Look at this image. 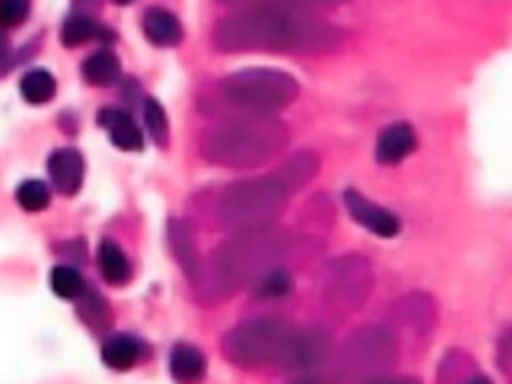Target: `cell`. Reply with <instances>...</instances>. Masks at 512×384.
<instances>
[{"instance_id":"31","label":"cell","mask_w":512,"mask_h":384,"mask_svg":"<svg viewBox=\"0 0 512 384\" xmlns=\"http://www.w3.org/2000/svg\"><path fill=\"white\" fill-rule=\"evenodd\" d=\"M30 12V0H0V26H20Z\"/></svg>"},{"instance_id":"28","label":"cell","mask_w":512,"mask_h":384,"mask_svg":"<svg viewBox=\"0 0 512 384\" xmlns=\"http://www.w3.org/2000/svg\"><path fill=\"white\" fill-rule=\"evenodd\" d=\"M142 116H144V124H146V130H148L150 138L158 146H166L168 138H170V126H168V118H166V112H164L162 104L154 98H146L144 108H142Z\"/></svg>"},{"instance_id":"25","label":"cell","mask_w":512,"mask_h":384,"mask_svg":"<svg viewBox=\"0 0 512 384\" xmlns=\"http://www.w3.org/2000/svg\"><path fill=\"white\" fill-rule=\"evenodd\" d=\"M20 92L30 104H46L56 94V80L48 70L34 68L22 76Z\"/></svg>"},{"instance_id":"23","label":"cell","mask_w":512,"mask_h":384,"mask_svg":"<svg viewBox=\"0 0 512 384\" xmlns=\"http://www.w3.org/2000/svg\"><path fill=\"white\" fill-rule=\"evenodd\" d=\"M78 300V306H76V312L80 316V320L96 334H102L108 330L110 322H112V316H110V308L106 304V300L98 294V292H92L88 288H84V292L76 298Z\"/></svg>"},{"instance_id":"21","label":"cell","mask_w":512,"mask_h":384,"mask_svg":"<svg viewBox=\"0 0 512 384\" xmlns=\"http://www.w3.org/2000/svg\"><path fill=\"white\" fill-rule=\"evenodd\" d=\"M98 264H100V272H102V276L108 284L122 286L132 276V266H130L124 250L112 240H102L100 242Z\"/></svg>"},{"instance_id":"4","label":"cell","mask_w":512,"mask_h":384,"mask_svg":"<svg viewBox=\"0 0 512 384\" xmlns=\"http://www.w3.org/2000/svg\"><path fill=\"white\" fill-rule=\"evenodd\" d=\"M294 192L276 172L228 184L216 202L218 224L228 232L274 226Z\"/></svg>"},{"instance_id":"14","label":"cell","mask_w":512,"mask_h":384,"mask_svg":"<svg viewBox=\"0 0 512 384\" xmlns=\"http://www.w3.org/2000/svg\"><path fill=\"white\" fill-rule=\"evenodd\" d=\"M168 244H170V250H172L178 266L182 268V272L186 274L190 284H194L200 276L202 258H200L198 248H196L194 232H192V228L186 220H170V224H168Z\"/></svg>"},{"instance_id":"26","label":"cell","mask_w":512,"mask_h":384,"mask_svg":"<svg viewBox=\"0 0 512 384\" xmlns=\"http://www.w3.org/2000/svg\"><path fill=\"white\" fill-rule=\"evenodd\" d=\"M98 34V24H94L86 14H72L62 22L60 42L68 48L80 46Z\"/></svg>"},{"instance_id":"30","label":"cell","mask_w":512,"mask_h":384,"mask_svg":"<svg viewBox=\"0 0 512 384\" xmlns=\"http://www.w3.org/2000/svg\"><path fill=\"white\" fill-rule=\"evenodd\" d=\"M220 4L240 10H262V8H284V10H310L300 0H218Z\"/></svg>"},{"instance_id":"19","label":"cell","mask_w":512,"mask_h":384,"mask_svg":"<svg viewBox=\"0 0 512 384\" xmlns=\"http://www.w3.org/2000/svg\"><path fill=\"white\" fill-rule=\"evenodd\" d=\"M438 380L440 382H474V380H488L480 372V366L474 362L470 354L460 348L448 350L440 364H438Z\"/></svg>"},{"instance_id":"10","label":"cell","mask_w":512,"mask_h":384,"mask_svg":"<svg viewBox=\"0 0 512 384\" xmlns=\"http://www.w3.org/2000/svg\"><path fill=\"white\" fill-rule=\"evenodd\" d=\"M390 328L398 334H412L414 338H426L436 326L438 310L436 302L426 292H410L400 296L388 308Z\"/></svg>"},{"instance_id":"15","label":"cell","mask_w":512,"mask_h":384,"mask_svg":"<svg viewBox=\"0 0 512 384\" xmlns=\"http://www.w3.org/2000/svg\"><path fill=\"white\" fill-rule=\"evenodd\" d=\"M98 124L108 132L112 144L126 152H138L144 148V138L132 116L118 108H104L98 116Z\"/></svg>"},{"instance_id":"22","label":"cell","mask_w":512,"mask_h":384,"mask_svg":"<svg viewBox=\"0 0 512 384\" xmlns=\"http://www.w3.org/2000/svg\"><path fill=\"white\" fill-rule=\"evenodd\" d=\"M102 360L114 370H128L140 356V344L128 334H114L102 344Z\"/></svg>"},{"instance_id":"12","label":"cell","mask_w":512,"mask_h":384,"mask_svg":"<svg viewBox=\"0 0 512 384\" xmlns=\"http://www.w3.org/2000/svg\"><path fill=\"white\" fill-rule=\"evenodd\" d=\"M418 146L416 130L410 122H392L376 138V160L382 166H396Z\"/></svg>"},{"instance_id":"6","label":"cell","mask_w":512,"mask_h":384,"mask_svg":"<svg viewBox=\"0 0 512 384\" xmlns=\"http://www.w3.org/2000/svg\"><path fill=\"white\" fill-rule=\"evenodd\" d=\"M298 328L280 318H252L230 328L220 342L222 356L244 368L286 370Z\"/></svg>"},{"instance_id":"32","label":"cell","mask_w":512,"mask_h":384,"mask_svg":"<svg viewBox=\"0 0 512 384\" xmlns=\"http://www.w3.org/2000/svg\"><path fill=\"white\" fill-rule=\"evenodd\" d=\"M306 8H332V6H340V4H346L350 0H300Z\"/></svg>"},{"instance_id":"9","label":"cell","mask_w":512,"mask_h":384,"mask_svg":"<svg viewBox=\"0 0 512 384\" xmlns=\"http://www.w3.org/2000/svg\"><path fill=\"white\" fill-rule=\"evenodd\" d=\"M334 356V340L322 328H298L294 350L286 366V374L294 378H314L322 368H330Z\"/></svg>"},{"instance_id":"3","label":"cell","mask_w":512,"mask_h":384,"mask_svg":"<svg viewBox=\"0 0 512 384\" xmlns=\"http://www.w3.org/2000/svg\"><path fill=\"white\" fill-rule=\"evenodd\" d=\"M288 142L290 130L280 118L236 116L208 128L200 152L214 166L244 170L274 160Z\"/></svg>"},{"instance_id":"17","label":"cell","mask_w":512,"mask_h":384,"mask_svg":"<svg viewBox=\"0 0 512 384\" xmlns=\"http://www.w3.org/2000/svg\"><path fill=\"white\" fill-rule=\"evenodd\" d=\"M320 170V156L316 150L302 148L290 154L274 172L282 178V182L292 190L304 188Z\"/></svg>"},{"instance_id":"13","label":"cell","mask_w":512,"mask_h":384,"mask_svg":"<svg viewBox=\"0 0 512 384\" xmlns=\"http://www.w3.org/2000/svg\"><path fill=\"white\" fill-rule=\"evenodd\" d=\"M46 168L54 188L60 194L72 196L80 190L82 178H84V160L76 148H70V146L56 148L48 156Z\"/></svg>"},{"instance_id":"27","label":"cell","mask_w":512,"mask_h":384,"mask_svg":"<svg viewBox=\"0 0 512 384\" xmlns=\"http://www.w3.org/2000/svg\"><path fill=\"white\" fill-rule=\"evenodd\" d=\"M50 286L56 296L68 300H76L86 288L82 276L72 266H54L50 272Z\"/></svg>"},{"instance_id":"34","label":"cell","mask_w":512,"mask_h":384,"mask_svg":"<svg viewBox=\"0 0 512 384\" xmlns=\"http://www.w3.org/2000/svg\"><path fill=\"white\" fill-rule=\"evenodd\" d=\"M112 2H116V4H120V6H122V4H130L132 0H112Z\"/></svg>"},{"instance_id":"16","label":"cell","mask_w":512,"mask_h":384,"mask_svg":"<svg viewBox=\"0 0 512 384\" xmlns=\"http://www.w3.org/2000/svg\"><path fill=\"white\" fill-rule=\"evenodd\" d=\"M142 28H144V36L152 44L162 46V48L176 46L184 38V28H182L180 20L176 18V14H172L170 10L160 8V6H152L144 12Z\"/></svg>"},{"instance_id":"7","label":"cell","mask_w":512,"mask_h":384,"mask_svg":"<svg viewBox=\"0 0 512 384\" xmlns=\"http://www.w3.org/2000/svg\"><path fill=\"white\" fill-rule=\"evenodd\" d=\"M218 94L238 116H274L300 94L298 80L276 68H244L218 84Z\"/></svg>"},{"instance_id":"33","label":"cell","mask_w":512,"mask_h":384,"mask_svg":"<svg viewBox=\"0 0 512 384\" xmlns=\"http://www.w3.org/2000/svg\"><path fill=\"white\" fill-rule=\"evenodd\" d=\"M8 58H10V42H8V38L0 32V66H4V64L8 62Z\"/></svg>"},{"instance_id":"18","label":"cell","mask_w":512,"mask_h":384,"mask_svg":"<svg viewBox=\"0 0 512 384\" xmlns=\"http://www.w3.org/2000/svg\"><path fill=\"white\" fill-rule=\"evenodd\" d=\"M168 368L174 380L196 382L206 374V358L196 346L180 342L170 352Z\"/></svg>"},{"instance_id":"1","label":"cell","mask_w":512,"mask_h":384,"mask_svg":"<svg viewBox=\"0 0 512 384\" xmlns=\"http://www.w3.org/2000/svg\"><path fill=\"white\" fill-rule=\"evenodd\" d=\"M314 238L294 234L286 228L266 226L232 232L218 244L194 282L198 300L206 306L220 304L264 274L266 270L304 258L314 252Z\"/></svg>"},{"instance_id":"24","label":"cell","mask_w":512,"mask_h":384,"mask_svg":"<svg viewBox=\"0 0 512 384\" xmlns=\"http://www.w3.org/2000/svg\"><path fill=\"white\" fill-rule=\"evenodd\" d=\"M252 296L256 300H272V298H284L292 290V274L286 264L274 266L260 274L252 284Z\"/></svg>"},{"instance_id":"20","label":"cell","mask_w":512,"mask_h":384,"mask_svg":"<svg viewBox=\"0 0 512 384\" xmlns=\"http://www.w3.org/2000/svg\"><path fill=\"white\" fill-rule=\"evenodd\" d=\"M122 66L112 50H96L82 64V74L92 86H112L120 78Z\"/></svg>"},{"instance_id":"2","label":"cell","mask_w":512,"mask_h":384,"mask_svg":"<svg viewBox=\"0 0 512 384\" xmlns=\"http://www.w3.org/2000/svg\"><path fill=\"white\" fill-rule=\"evenodd\" d=\"M212 46L222 54H328L342 46L344 30L310 10H240L212 30Z\"/></svg>"},{"instance_id":"11","label":"cell","mask_w":512,"mask_h":384,"mask_svg":"<svg viewBox=\"0 0 512 384\" xmlns=\"http://www.w3.org/2000/svg\"><path fill=\"white\" fill-rule=\"evenodd\" d=\"M342 198H344V206H346L350 218L356 224H360L362 228H366L368 232H372L380 238H394L400 234L402 222L388 208L372 202L370 198H366L362 192H358L354 188H346Z\"/></svg>"},{"instance_id":"5","label":"cell","mask_w":512,"mask_h":384,"mask_svg":"<svg viewBox=\"0 0 512 384\" xmlns=\"http://www.w3.org/2000/svg\"><path fill=\"white\" fill-rule=\"evenodd\" d=\"M400 340L386 324H366L352 330L334 350L330 368L334 380L376 382L386 380L398 366Z\"/></svg>"},{"instance_id":"29","label":"cell","mask_w":512,"mask_h":384,"mask_svg":"<svg viewBox=\"0 0 512 384\" xmlns=\"http://www.w3.org/2000/svg\"><path fill=\"white\" fill-rule=\"evenodd\" d=\"M16 200L26 212H40L50 204V190L40 180H24L16 188Z\"/></svg>"},{"instance_id":"8","label":"cell","mask_w":512,"mask_h":384,"mask_svg":"<svg viewBox=\"0 0 512 384\" xmlns=\"http://www.w3.org/2000/svg\"><path fill=\"white\" fill-rule=\"evenodd\" d=\"M322 302L336 316L358 312L372 294L374 268L364 254L350 252L332 258L322 272Z\"/></svg>"}]
</instances>
